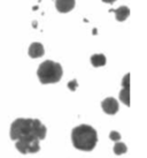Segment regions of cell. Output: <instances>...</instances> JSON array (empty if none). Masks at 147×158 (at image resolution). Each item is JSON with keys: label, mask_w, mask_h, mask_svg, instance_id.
<instances>
[{"label": "cell", "mask_w": 147, "mask_h": 158, "mask_svg": "<svg viewBox=\"0 0 147 158\" xmlns=\"http://www.w3.org/2000/svg\"><path fill=\"white\" fill-rule=\"evenodd\" d=\"M128 151L126 145L123 142H116L114 145V154L115 155H123Z\"/></svg>", "instance_id": "cell-10"}, {"label": "cell", "mask_w": 147, "mask_h": 158, "mask_svg": "<svg viewBox=\"0 0 147 158\" xmlns=\"http://www.w3.org/2000/svg\"><path fill=\"white\" fill-rule=\"evenodd\" d=\"M109 12H112V13L115 14V18H116V20L118 22L125 21L130 15V9H129V7H126V6H121V7H118V8H116V9H110Z\"/></svg>", "instance_id": "cell-7"}, {"label": "cell", "mask_w": 147, "mask_h": 158, "mask_svg": "<svg viewBox=\"0 0 147 158\" xmlns=\"http://www.w3.org/2000/svg\"><path fill=\"white\" fill-rule=\"evenodd\" d=\"M63 75V69L59 62L52 61V60H45L40 64V66L37 69V76H38L40 83L51 84L58 83Z\"/></svg>", "instance_id": "cell-3"}, {"label": "cell", "mask_w": 147, "mask_h": 158, "mask_svg": "<svg viewBox=\"0 0 147 158\" xmlns=\"http://www.w3.org/2000/svg\"><path fill=\"white\" fill-rule=\"evenodd\" d=\"M28 53H29L30 58L36 59V58L43 57L44 53H45V50H44L43 44H40V43H38V42H35V43H32V44L30 45Z\"/></svg>", "instance_id": "cell-6"}, {"label": "cell", "mask_w": 147, "mask_h": 158, "mask_svg": "<svg viewBox=\"0 0 147 158\" xmlns=\"http://www.w3.org/2000/svg\"><path fill=\"white\" fill-rule=\"evenodd\" d=\"M101 1H102V2H105V4H114V2H115V1H116V0H101Z\"/></svg>", "instance_id": "cell-13"}, {"label": "cell", "mask_w": 147, "mask_h": 158, "mask_svg": "<svg viewBox=\"0 0 147 158\" xmlns=\"http://www.w3.org/2000/svg\"><path fill=\"white\" fill-rule=\"evenodd\" d=\"M90 61H91V65L93 67H101V66H105L106 65V57H105L104 54H93L90 59Z\"/></svg>", "instance_id": "cell-8"}, {"label": "cell", "mask_w": 147, "mask_h": 158, "mask_svg": "<svg viewBox=\"0 0 147 158\" xmlns=\"http://www.w3.org/2000/svg\"><path fill=\"white\" fill-rule=\"evenodd\" d=\"M120 101L126 106H130V87H122V90L120 91Z\"/></svg>", "instance_id": "cell-9"}, {"label": "cell", "mask_w": 147, "mask_h": 158, "mask_svg": "<svg viewBox=\"0 0 147 158\" xmlns=\"http://www.w3.org/2000/svg\"><path fill=\"white\" fill-rule=\"evenodd\" d=\"M47 134V128L40 120L18 118L10 125L9 136L15 141V148L23 155L36 154L40 150L39 142Z\"/></svg>", "instance_id": "cell-1"}, {"label": "cell", "mask_w": 147, "mask_h": 158, "mask_svg": "<svg viewBox=\"0 0 147 158\" xmlns=\"http://www.w3.org/2000/svg\"><path fill=\"white\" fill-rule=\"evenodd\" d=\"M77 81H76V80H73V81H70L69 83H68V88L70 89V90H75V89L77 88Z\"/></svg>", "instance_id": "cell-12"}, {"label": "cell", "mask_w": 147, "mask_h": 158, "mask_svg": "<svg viewBox=\"0 0 147 158\" xmlns=\"http://www.w3.org/2000/svg\"><path fill=\"white\" fill-rule=\"evenodd\" d=\"M75 0H55V7L60 13H69L75 8Z\"/></svg>", "instance_id": "cell-5"}, {"label": "cell", "mask_w": 147, "mask_h": 158, "mask_svg": "<svg viewBox=\"0 0 147 158\" xmlns=\"http://www.w3.org/2000/svg\"><path fill=\"white\" fill-rule=\"evenodd\" d=\"M101 107H102L105 113L109 114V115L116 114L118 111V102L113 97H107L101 103Z\"/></svg>", "instance_id": "cell-4"}, {"label": "cell", "mask_w": 147, "mask_h": 158, "mask_svg": "<svg viewBox=\"0 0 147 158\" xmlns=\"http://www.w3.org/2000/svg\"><path fill=\"white\" fill-rule=\"evenodd\" d=\"M109 139L112 141H115V142H118V141L121 140V134L118 132H115V131H113V132L109 133Z\"/></svg>", "instance_id": "cell-11"}, {"label": "cell", "mask_w": 147, "mask_h": 158, "mask_svg": "<svg viewBox=\"0 0 147 158\" xmlns=\"http://www.w3.org/2000/svg\"><path fill=\"white\" fill-rule=\"evenodd\" d=\"M74 147L82 151H92L98 143V133L90 125H79L71 132Z\"/></svg>", "instance_id": "cell-2"}]
</instances>
